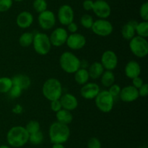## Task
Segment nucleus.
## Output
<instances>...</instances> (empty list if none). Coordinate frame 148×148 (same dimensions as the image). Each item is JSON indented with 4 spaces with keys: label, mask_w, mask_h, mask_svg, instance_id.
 I'll use <instances>...</instances> for the list:
<instances>
[{
    "label": "nucleus",
    "mask_w": 148,
    "mask_h": 148,
    "mask_svg": "<svg viewBox=\"0 0 148 148\" xmlns=\"http://www.w3.org/2000/svg\"><path fill=\"white\" fill-rule=\"evenodd\" d=\"M140 16L143 21L148 20V3L144 2L140 8Z\"/></svg>",
    "instance_id": "obj_35"
},
{
    "label": "nucleus",
    "mask_w": 148,
    "mask_h": 148,
    "mask_svg": "<svg viewBox=\"0 0 148 148\" xmlns=\"http://www.w3.org/2000/svg\"><path fill=\"white\" fill-rule=\"evenodd\" d=\"M22 91H23V90L20 87L16 85H12V86L11 87L7 94H9L10 98L17 99L20 97V95L22 94Z\"/></svg>",
    "instance_id": "obj_33"
},
{
    "label": "nucleus",
    "mask_w": 148,
    "mask_h": 148,
    "mask_svg": "<svg viewBox=\"0 0 148 148\" xmlns=\"http://www.w3.org/2000/svg\"><path fill=\"white\" fill-rule=\"evenodd\" d=\"M50 107H51V109L52 110V111L55 112V113H57V112L59 111L61 109H62V104H61L60 100H59L51 101Z\"/></svg>",
    "instance_id": "obj_38"
},
{
    "label": "nucleus",
    "mask_w": 148,
    "mask_h": 148,
    "mask_svg": "<svg viewBox=\"0 0 148 148\" xmlns=\"http://www.w3.org/2000/svg\"><path fill=\"white\" fill-rule=\"evenodd\" d=\"M13 0H0V12H5L12 7Z\"/></svg>",
    "instance_id": "obj_34"
},
{
    "label": "nucleus",
    "mask_w": 148,
    "mask_h": 148,
    "mask_svg": "<svg viewBox=\"0 0 148 148\" xmlns=\"http://www.w3.org/2000/svg\"><path fill=\"white\" fill-rule=\"evenodd\" d=\"M132 53L139 58L145 57L148 55V42L145 38L135 36L130 41Z\"/></svg>",
    "instance_id": "obj_6"
},
{
    "label": "nucleus",
    "mask_w": 148,
    "mask_h": 148,
    "mask_svg": "<svg viewBox=\"0 0 148 148\" xmlns=\"http://www.w3.org/2000/svg\"><path fill=\"white\" fill-rule=\"evenodd\" d=\"M86 38L81 33H70L66 39V44L72 50H79L86 45Z\"/></svg>",
    "instance_id": "obj_14"
},
{
    "label": "nucleus",
    "mask_w": 148,
    "mask_h": 148,
    "mask_svg": "<svg viewBox=\"0 0 148 148\" xmlns=\"http://www.w3.org/2000/svg\"><path fill=\"white\" fill-rule=\"evenodd\" d=\"M34 17L31 12L28 11H23L18 14L16 18V23L19 28L26 29L33 25Z\"/></svg>",
    "instance_id": "obj_17"
},
{
    "label": "nucleus",
    "mask_w": 148,
    "mask_h": 148,
    "mask_svg": "<svg viewBox=\"0 0 148 148\" xmlns=\"http://www.w3.org/2000/svg\"><path fill=\"white\" fill-rule=\"evenodd\" d=\"M75 80L79 85H84L87 84L90 79L89 73H88V69L85 68H79L76 72L75 73Z\"/></svg>",
    "instance_id": "obj_24"
},
{
    "label": "nucleus",
    "mask_w": 148,
    "mask_h": 148,
    "mask_svg": "<svg viewBox=\"0 0 148 148\" xmlns=\"http://www.w3.org/2000/svg\"><path fill=\"white\" fill-rule=\"evenodd\" d=\"M119 97L124 102H132L137 100L140 95L137 88L132 85H128L121 89Z\"/></svg>",
    "instance_id": "obj_16"
},
{
    "label": "nucleus",
    "mask_w": 148,
    "mask_h": 148,
    "mask_svg": "<svg viewBox=\"0 0 148 148\" xmlns=\"http://www.w3.org/2000/svg\"><path fill=\"white\" fill-rule=\"evenodd\" d=\"M95 105L100 111L103 113H109L113 110L114 104V99L110 94L108 90L100 91L95 99Z\"/></svg>",
    "instance_id": "obj_7"
},
{
    "label": "nucleus",
    "mask_w": 148,
    "mask_h": 148,
    "mask_svg": "<svg viewBox=\"0 0 148 148\" xmlns=\"http://www.w3.org/2000/svg\"><path fill=\"white\" fill-rule=\"evenodd\" d=\"M52 148H65L63 144H53Z\"/></svg>",
    "instance_id": "obj_44"
},
{
    "label": "nucleus",
    "mask_w": 148,
    "mask_h": 148,
    "mask_svg": "<svg viewBox=\"0 0 148 148\" xmlns=\"http://www.w3.org/2000/svg\"><path fill=\"white\" fill-rule=\"evenodd\" d=\"M124 73L127 78L133 79L135 77L140 76L141 73V67L137 61L130 60L125 65Z\"/></svg>",
    "instance_id": "obj_19"
},
{
    "label": "nucleus",
    "mask_w": 148,
    "mask_h": 148,
    "mask_svg": "<svg viewBox=\"0 0 148 148\" xmlns=\"http://www.w3.org/2000/svg\"><path fill=\"white\" fill-rule=\"evenodd\" d=\"M68 36L69 34H68L67 30L64 28H56L51 32L49 36L51 44L52 46H56V47L63 46L64 44H66Z\"/></svg>",
    "instance_id": "obj_12"
},
{
    "label": "nucleus",
    "mask_w": 148,
    "mask_h": 148,
    "mask_svg": "<svg viewBox=\"0 0 148 148\" xmlns=\"http://www.w3.org/2000/svg\"><path fill=\"white\" fill-rule=\"evenodd\" d=\"M23 108L20 104H17V105H15V107H13L12 109L13 113H14L15 114H20V113H23Z\"/></svg>",
    "instance_id": "obj_43"
},
{
    "label": "nucleus",
    "mask_w": 148,
    "mask_h": 148,
    "mask_svg": "<svg viewBox=\"0 0 148 148\" xmlns=\"http://www.w3.org/2000/svg\"><path fill=\"white\" fill-rule=\"evenodd\" d=\"M118 62V57L114 51L106 50L102 54L101 63L106 71H114L116 68Z\"/></svg>",
    "instance_id": "obj_11"
},
{
    "label": "nucleus",
    "mask_w": 148,
    "mask_h": 148,
    "mask_svg": "<svg viewBox=\"0 0 148 148\" xmlns=\"http://www.w3.org/2000/svg\"><path fill=\"white\" fill-rule=\"evenodd\" d=\"M94 1L92 0H85L82 3V7L86 11H90L93 7Z\"/></svg>",
    "instance_id": "obj_41"
},
{
    "label": "nucleus",
    "mask_w": 148,
    "mask_h": 148,
    "mask_svg": "<svg viewBox=\"0 0 148 148\" xmlns=\"http://www.w3.org/2000/svg\"><path fill=\"white\" fill-rule=\"evenodd\" d=\"M135 30L137 36L146 39L148 36V22L143 20L140 23H137Z\"/></svg>",
    "instance_id": "obj_28"
},
{
    "label": "nucleus",
    "mask_w": 148,
    "mask_h": 148,
    "mask_svg": "<svg viewBox=\"0 0 148 148\" xmlns=\"http://www.w3.org/2000/svg\"><path fill=\"white\" fill-rule=\"evenodd\" d=\"M12 81L9 77H0V93L7 94L12 86Z\"/></svg>",
    "instance_id": "obj_27"
},
{
    "label": "nucleus",
    "mask_w": 148,
    "mask_h": 148,
    "mask_svg": "<svg viewBox=\"0 0 148 148\" xmlns=\"http://www.w3.org/2000/svg\"><path fill=\"white\" fill-rule=\"evenodd\" d=\"M13 1H17V2H20V1H24V0H13Z\"/></svg>",
    "instance_id": "obj_46"
},
{
    "label": "nucleus",
    "mask_w": 148,
    "mask_h": 148,
    "mask_svg": "<svg viewBox=\"0 0 148 148\" xmlns=\"http://www.w3.org/2000/svg\"><path fill=\"white\" fill-rule=\"evenodd\" d=\"M42 93L45 98L50 102L59 100L62 95V83L57 78H49L42 86Z\"/></svg>",
    "instance_id": "obj_3"
},
{
    "label": "nucleus",
    "mask_w": 148,
    "mask_h": 148,
    "mask_svg": "<svg viewBox=\"0 0 148 148\" xmlns=\"http://www.w3.org/2000/svg\"><path fill=\"white\" fill-rule=\"evenodd\" d=\"M66 26H67V29H66L67 32H69L70 33H77L78 26L77 25V23H75V22H72V23H69Z\"/></svg>",
    "instance_id": "obj_42"
},
{
    "label": "nucleus",
    "mask_w": 148,
    "mask_h": 148,
    "mask_svg": "<svg viewBox=\"0 0 148 148\" xmlns=\"http://www.w3.org/2000/svg\"><path fill=\"white\" fill-rule=\"evenodd\" d=\"M100 78L102 85L106 88H109L115 82V75L111 71H104Z\"/></svg>",
    "instance_id": "obj_25"
},
{
    "label": "nucleus",
    "mask_w": 148,
    "mask_h": 148,
    "mask_svg": "<svg viewBox=\"0 0 148 148\" xmlns=\"http://www.w3.org/2000/svg\"><path fill=\"white\" fill-rule=\"evenodd\" d=\"M57 17L59 22L62 26H66L72 22H74L75 12L73 8L69 4H63L58 10Z\"/></svg>",
    "instance_id": "obj_10"
},
{
    "label": "nucleus",
    "mask_w": 148,
    "mask_h": 148,
    "mask_svg": "<svg viewBox=\"0 0 148 148\" xmlns=\"http://www.w3.org/2000/svg\"><path fill=\"white\" fill-rule=\"evenodd\" d=\"M59 100L62 108L69 111L75 110L78 107V100L77 97L69 93L62 95Z\"/></svg>",
    "instance_id": "obj_18"
},
{
    "label": "nucleus",
    "mask_w": 148,
    "mask_h": 148,
    "mask_svg": "<svg viewBox=\"0 0 148 148\" xmlns=\"http://www.w3.org/2000/svg\"><path fill=\"white\" fill-rule=\"evenodd\" d=\"M38 21L40 27L44 30L52 29L56 25V16L51 10H45L41 13H39Z\"/></svg>",
    "instance_id": "obj_9"
},
{
    "label": "nucleus",
    "mask_w": 148,
    "mask_h": 148,
    "mask_svg": "<svg viewBox=\"0 0 148 148\" xmlns=\"http://www.w3.org/2000/svg\"><path fill=\"white\" fill-rule=\"evenodd\" d=\"M132 80V86L135 87V88H137V89L144 84V81H143V79L140 76L135 77V78H134Z\"/></svg>",
    "instance_id": "obj_40"
},
{
    "label": "nucleus",
    "mask_w": 148,
    "mask_h": 148,
    "mask_svg": "<svg viewBox=\"0 0 148 148\" xmlns=\"http://www.w3.org/2000/svg\"><path fill=\"white\" fill-rule=\"evenodd\" d=\"M88 148H102L101 141L96 137L90 138L88 142Z\"/></svg>",
    "instance_id": "obj_37"
},
{
    "label": "nucleus",
    "mask_w": 148,
    "mask_h": 148,
    "mask_svg": "<svg viewBox=\"0 0 148 148\" xmlns=\"http://www.w3.org/2000/svg\"><path fill=\"white\" fill-rule=\"evenodd\" d=\"M44 136L40 131L29 135L28 142L33 145H38L43 142Z\"/></svg>",
    "instance_id": "obj_29"
},
{
    "label": "nucleus",
    "mask_w": 148,
    "mask_h": 148,
    "mask_svg": "<svg viewBox=\"0 0 148 148\" xmlns=\"http://www.w3.org/2000/svg\"><path fill=\"white\" fill-rule=\"evenodd\" d=\"M0 148H11V147H10V146H8V145H1V146H0Z\"/></svg>",
    "instance_id": "obj_45"
},
{
    "label": "nucleus",
    "mask_w": 148,
    "mask_h": 148,
    "mask_svg": "<svg viewBox=\"0 0 148 148\" xmlns=\"http://www.w3.org/2000/svg\"><path fill=\"white\" fill-rule=\"evenodd\" d=\"M121 88L118 85V84H114L113 85H111V86L108 88V92L110 93L111 96L114 97V99L115 100V98L118 97L119 96L120 92H121Z\"/></svg>",
    "instance_id": "obj_36"
},
{
    "label": "nucleus",
    "mask_w": 148,
    "mask_h": 148,
    "mask_svg": "<svg viewBox=\"0 0 148 148\" xmlns=\"http://www.w3.org/2000/svg\"><path fill=\"white\" fill-rule=\"evenodd\" d=\"M140 148H147L146 147H140Z\"/></svg>",
    "instance_id": "obj_47"
},
{
    "label": "nucleus",
    "mask_w": 148,
    "mask_h": 148,
    "mask_svg": "<svg viewBox=\"0 0 148 148\" xmlns=\"http://www.w3.org/2000/svg\"><path fill=\"white\" fill-rule=\"evenodd\" d=\"M101 91L98 84L94 82H88L82 85L80 94L85 100H94Z\"/></svg>",
    "instance_id": "obj_15"
},
{
    "label": "nucleus",
    "mask_w": 148,
    "mask_h": 148,
    "mask_svg": "<svg viewBox=\"0 0 148 148\" xmlns=\"http://www.w3.org/2000/svg\"><path fill=\"white\" fill-rule=\"evenodd\" d=\"M92 11L99 19H106L111 15V8L108 2L105 0L94 1Z\"/></svg>",
    "instance_id": "obj_13"
},
{
    "label": "nucleus",
    "mask_w": 148,
    "mask_h": 148,
    "mask_svg": "<svg viewBox=\"0 0 148 148\" xmlns=\"http://www.w3.org/2000/svg\"><path fill=\"white\" fill-rule=\"evenodd\" d=\"M29 135L25 126H13L7 132V142L10 147H21L28 142Z\"/></svg>",
    "instance_id": "obj_1"
},
{
    "label": "nucleus",
    "mask_w": 148,
    "mask_h": 148,
    "mask_svg": "<svg viewBox=\"0 0 148 148\" xmlns=\"http://www.w3.org/2000/svg\"><path fill=\"white\" fill-rule=\"evenodd\" d=\"M49 139L53 144H64L70 136V129L68 125L59 122H53L49 127Z\"/></svg>",
    "instance_id": "obj_2"
},
{
    "label": "nucleus",
    "mask_w": 148,
    "mask_h": 148,
    "mask_svg": "<svg viewBox=\"0 0 148 148\" xmlns=\"http://www.w3.org/2000/svg\"><path fill=\"white\" fill-rule=\"evenodd\" d=\"M33 7L36 12L41 13L47 10V1L46 0H34L33 2Z\"/></svg>",
    "instance_id": "obj_30"
},
{
    "label": "nucleus",
    "mask_w": 148,
    "mask_h": 148,
    "mask_svg": "<svg viewBox=\"0 0 148 148\" xmlns=\"http://www.w3.org/2000/svg\"><path fill=\"white\" fill-rule=\"evenodd\" d=\"M34 50L39 55H46L49 53L51 49L49 36L44 33H36L34 35L33 41Z\"/></svg>",
    "instance_id": "obj_5"
},
{
    "label": "nucleus",
    "mask_w": 148,
    "mask_h": 148,
    "mask_svg": "<svg viewBox=\"0 0 148 148\" xmlns=\"http://www.w3.org/2000/svg\"><path fill=\"white\" fill-rule=\"evenodd\" d=\"M88 71L90 78L95 80L101 78L103 73L105 71V69L103 68L101 62H94L88 67Z\"/></svg>",
    "instance_id": "obj_22"
},
{
    "label": "nucleus",
    "mask_w": 148,
    "mask_h": 148,
    "mask_svg": "<svg viewBox=\"0 0 148 148\" xmlns=\"http://www.w3.org/2000/svg\"><path fill=\"white\" fill-rule=\"evenodd\" d=\"M94 20L92 16L89 14H85L81 17L80 23L82 27L86 29H91Z\"/></svg>",
    "instance_id": "obj_32"
},
{
    "label": "nucleus",
    "mask_w": 148,
    "mask_h": 148,
    "mask_svg": "<svg viewBox=\"0 0 148 148\" xmlns=\"http://www.w3.org/2000/svg\"><path fill=\"white\" fill-rule=\"evenodd\" d=\"M25 128V129L27 130V131L28 132L29 134H32V133H36V132L40 131V123H39L37 120H30V121L26 124Z\"/></svg>",
    "instance_id": "obj_31"
},
{
    "label": "nucleus",
    "mask_w": 148,
    "mask_h": 148,
    "mask_svg": "<svg viewBox=\"0 0 148 148\" xmlns=\"http://www.w3.org/2000/svg\"><path fill=\"white\" fill-rule=\"evenodd\" d=\"M61 68L66 73L73 74L80 68V59L71 52H64L59 57Z\"/></svg>",
    "instance_id": "obj_4"
},
{
    "label": "nucleus",
    "mask_w": 148,
    "mask_h": 148,
    "mask_svg": "<svg viewBox=\"0 0 148 148\" xmlns=\"http://www.w3.org/2000/svg\"><path fill=\"white\" fill-rule=\"evenodd\" d=\"M138 22L136 20H130L128 23L124 25L121 28V35L124 39L130 41L134 36H135V27Z\"/></svg>",
    "instance_id": "obj_20"
},
{
    "label": "nucleus",
    "mask_w": 148,
    "mask_h": 148,
    "mask_svg": "<svg viewBox=\"0 0 148 148\" xmlns=\"http://www.w3.org/2000/svg\"><path fill=\"white\" fill-rule=\"evenodd\" d=\"M139 95L142 97H146L148 95V85L147 84L144 83L140 88L138 89Z\"/></svg>",
    "instance_id": "obj_39"
},
{
    "label": "nucleus",
    "mask_w": 148,
    "mask_h": 148,
    "mask_svg": "<svg viewBox=\"0 0 148 148\" xmlns=\"http://www.w3.org/2000/svg\"><path fill=\"white\" fill-rule=\"evenodd\" d=\"M34 35L31 32H25L19 38V44L23 47H28L33 44Z\"/></svg>",
    "instance_id": "obj_26"
},
{
    "label": "nucleus",
    "mask_w": 148,
    "mask_h": 148,
    "mask_svg": "<svg viewBox=\"0 0 148 148\" xmlns=\"http://www.w3.org/2000/svg\"><path fill=\"white\" fill-rule=\"evenodd\" d=\"M13 85L20 87L22 90L28 89L31 85V80L30 77L24 74H17L12 78Z\"/></svg>",
    "instance_id": "obj_21"
},
{
    "label": "nucleus",
    "mask_w": 148,
    "mask_h": 148,
    "mask_svg": "<svg viewBox=\"0 0 148 148\" xmlns=\"http://www.w3.org/2000/svg\"><path fill=\"white\" fill-rule=\"evenodd\" d=\"M56 118L59 123L68 125L72 123L73 120V115L71 111L62 108L57 113H56Z\"/></svg>",
    "instance_id": "obj_23"
},
{
    "label": "nucleus",
    "mask_w": 148,
    "mask_h": 148,
    "mask_svg": "<svg viewBox=\"0 0 148 148\" xmlns=\"http://www.w3.org/2000/svg\"><path fill=\"white\" fill-rule=\"evenodd\" d=\"M91 30L97 36L106 37L113 33L114 26L112 23L106 19H98L94 20Z\"/></svg>",
    "instance_id": "obj_8"
}]
</instances>
